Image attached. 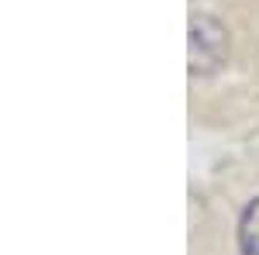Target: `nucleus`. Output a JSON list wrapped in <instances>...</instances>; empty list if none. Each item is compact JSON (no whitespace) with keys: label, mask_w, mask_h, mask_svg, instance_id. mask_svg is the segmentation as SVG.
Returning a JSON list of instances; mask_svg holds the SVG:
<instances>
[{"label":"nucleus","mask_w":259,"mask_h":255,"mask_svg":"<svg viewBox=\"0 0 259 255\" xmlns=\"http://www.w3.org/2000/svg\"><path fill=\"white\" fill-rule=\"evenodd\" d=\"M228 52V35L218 21L194 18L190 24V73H214Z\"/></svg>","instance_id":"f257e3e1"},{"label":"nucleus","mask_w":259,"mask_h":255,"mask_svg":"<svg viewBox=\"0 0 259 255\" xmlns=\"http://www.w3.org/2000/svg\"><path fill=\"white\" fill-rule=\"evenodd\" d=\"M239 248L242 255H259V200L245 207L239 221Z\"/></svg>","instance_id":"f03ea898"}]
</instances>
